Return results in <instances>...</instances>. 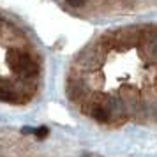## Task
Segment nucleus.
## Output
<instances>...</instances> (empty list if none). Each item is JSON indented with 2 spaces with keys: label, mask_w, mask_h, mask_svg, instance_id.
<instances>
[{
  "label": "nucleus",
  "mask_w": 157,
  "mask_h": 157,
  "mask_svg": "<svg viewBox=\"0 0 157 157\" xmlns=\"http://www.w3.org/2000/svg\"><path fill=\"white\" fill-rule=\"evenodd\" d=\"M7 60H9L11 69L18 76L27 78V79L37 78V74H39V64L32 58L30 53H27V51H23V50H18V48H13L7 53Z\"/></svg>",
  "instance_id": "obj_1"
},
{
  "label": "nucleus",
  "mask_w": 157,
  "mask_h": 157,
  "mask_svg": "<svg viewBox=\"0 0 157 157\" xmlns=\"http://www.w3.org/2000/svg\"><path fill=\"white\" fill-rule=\"evenodd\" d=\"M0 101L6 102H14V101H21L18 97V94L13 86H9L7 83H0Z\"/></svg>",
  "instance_id": "obj_2"
},
{
  "label": "nucleus",
  "mask_w": 157,
  "mask_h": 157,
  "mask_svg": "<svg viewBox=\"0 0 157 157\" xmlns=\"http://www.w3.org/2000/svg\"><path fill=\"white\" fill-rule=\"evenodd\" d=\"M32 132H34L39 140H43V138H46V136H48V132H50V131H48V127H37V129L25 127V129H23V134H32Z\"/></svg>",
  "instance_id": "obj_3"
},
{
  "label": "nucleus",
  "mask_w": 157,
  "mask_h": 157,
  "mask_svg": "<svg viewBox=\"0 0 157 157\" xmlns=\"http://www.w3.org/2000/svg\"><path fill=\"white\" fill-rule=\"evenodd\" d=\"M147 43H148V53L157 60V34L152 37V39H148Z\"/></svg>",
  "instance_id": "obj_4"
},
{
  "label": "nucleus",
  "mask_w": 157,
  "mask_h": 157,
  "mask_svg": "<svg viewBox=\"0 0 157 157\" xmlns=\"http://www.w3.org/2000/svg\"><path fill=\"white\" fill-rule=\"evenodd\" d=\"M65 2H67L71 7H83L86 4V0H65Z\"/></svg>",
  "instance_id": "obj_5"
}]
</instances>
